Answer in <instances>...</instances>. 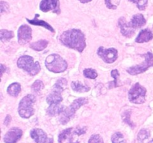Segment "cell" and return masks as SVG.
Returning a JSON list of instances; mask_svg holds the SVG:
<instances>
[{
    "mask_svg": "<svg viewBox=\"0 0 153 143\" xmlns=\"http://www.w3.org/2000/svg\"><path fill=\"white\" fill-rule=\"evenodd\" d=\"M112 143H126L123 135L120 132H116L112 135Z\"/></svg>",
    "mask_w": 153,
    "mask_h": 143,
    "instance_id": "obj_25",
    "label": "cell"
},
{
    "mask_svg": "<svg viewBox=\"0 0 153 143\" xmlns=\"http://www.w3.org/2000/svg\"><path fill=\"white\" fill-rule=\"evenodd\" d=\"M44 88V84L40 80H37L34 82V83L31 86V89L34 92H39L43 89Z\"/></svg>",
    "mask_w": 153,
    "mask_h": 143,
    "instance_id": "obj_27",
    "label": "cell"
},
{
    "mask_svg": "<svg viewBox=\"0 0 153 143\" xmlns=\"http://www.w3.org/2000/svg\"><path fill=\"white\" fill-rule=\"evenodd\" d=\"M106 7L111 10H115L119 6L120 0H105Z\"/></svg>",
    "mask_w": 153,
    "mask_h": 143,
    "instance_id": "obj_29",
    "label": "cell"
},
{
    "mask_svg": "<svg viewBox=\"0 0 153 143\" xmlns=\"http://www.w3.org/2000/svg\"><path fill=\"white\" fill-rule=\"evenodd\" d=\"M0 7H1V14H3L5 12H7L9 10V4L4 1H1L0 2Z\"/></svg>",
    "mask_w": 153,
    "mask_h": 143,
    "instance_id": "obj_33",
    "label": "cell"
},
{
    "mask_svg": "<svg viewBox=\"0 0 153 143\" xmlns=\"http://www.w3.org/2000/svg\"><path fill=\"white\" fill-rule=\"evenodd\" d=\"M88 143H104V141L99 134H94L90 137Z\"/></svg>",
    "mask_w": 153,
    "mask_h": 143,
    "instance_id": "obj_32",
    "label": "cell"
},
{
    "mask_svg": "<svg viewBox=\"0 0 153 143\" xmlns=\"http://www.w3.org/2000/svg\"><path fill=\"white\" fill-rule=\"evenodd\" d=\"M64 110L65 108L62 104H51L47 109V114L50 116H56L58 115H61Z\"/></svg>",
    "mask_w": 153,
    "mask_h": 143,
    "instance_id": "obj_18",
    "label": "cell"
},
{
    "mask_svg": "<svg viewBox=\"0 0 153 143\" xmlns=\"http://www.w3.org/2000/svg\"><path fill=\"white\" fill-rule=\"evenodd\" d=\"M36 16H35V18H34L33 19H27L26 20L28 21L30 24H31V25H38V26H43V27H44L45 28H46V29L49 30V31H50L51 32L55 33V30H54V28H52V27L51 26V25H49L48 22H45V21H43V20H40V19H37Z\"/></svg>",
    "mask_w": 153,
    "mask_h": 143,
    "instance_id": "obj_19",
    "label": "cell"
},
{
    "mask_svg": "<svg viewBox=\"0 0 153 143\" xmlns=\"http://www.w3.org/2000/svg\"><path fill=\"white\" fill-rule=\"evenodd\" d=\"M21 92V85L19 83H13L8 86L7 89V92L13 97L18 96Z\"/></svg>",
    "mask_w": 153,
    "mask_h": 143,
    "instance_id": "obj_22",
    "label": "cell"
},
{
    "mask_svg": "<svg viewBox=\"0 0 153 143\" xmlns=\"http://www.w3.org/2000/svg\"><path fill=\"white\" fill-rule=\"evenodd\" d=\"M61 44L82 53L86 47V38L81 30L70 29L64 31L60 36Z\"/></svg>",
    "mask_w": 153,
    "mask_h": 143,
    "instance_id": "obj_1",
    "label": "cell"
},
{
    "mask_svg": "<svg viewBox=\"0 0 153 143\" xmlns=\"http://www.w3.org/2000/svg\"><path fill=\"white\" fill-rule=\"evenodd\" d=\"M149 143H153V139H152V140H151V141L150 142H149Z\"/></svg>",
    "mask_w": 153,
    "mask_h": 143,
    "instance_id": "obj_38",
    "label": "cell"
},
{
    "mask_svg": "<svg viewBox=\"0 0 153 143\" xmlns=\"http://www.w3.org/2000/svg\"><path fill=\"white\" fill-rule=\"evenodd\" d=\"M111 74L112 77H114V80L113 82H110L109 83V88H113V87H117L119 86V84H118V78L120 77V73L118 72L117 69H114L112 70L111 72Z\"/></svg>",
    "mask_w": 153,
    "mask_h": 143,
    "instance_id": "obj_24",
    "label": "cell"
},
{
    "mask_svg": "<svg viewBox=\"0 0 153 143\" xmlns=\"http://www.w3.org/2000/svg\"><path fill=\"white\" fill-rule=\"evenodd\" d=\"M83 74L85 77L90 79H95L98 76L97 71L93 69H85L83 71Z\"/></svg>",
    "mask_w": 153,
    "mask_h": 143,
    "instance_id": "obj_26",
    "label": "cell"
},
{
    "mask_svg": "<svg viewBox=\"0 0 153 143\" xmlns=\"http://www.w3.org/2000/svg\"><path fill=\"white\" fill-rule=\"evenodd\" d=\"M79 1L82 3H88V2H90V1H91L92 0H79Z\"/></svg>",
    "mask_w": 153,
    "mask_h": 143,
    "instance_id": "obj_36",
    "label": "cell"
},
{
    "mask_svg": "<svg viewBox=\"0 0 153 143\" xmlns=\"http://www.w3.org/2000/svg\"><path fill=\"white\" fill-rule=\"evenodd\" d=\"M10 122H11V116H10V115H7V116H6L5 119H4V125H5V126H7V125H9V124L10 123Z\"/></svg>",
    "mask_w": 153,
    "mask_h": 143,
    "instance_id": "obj_34",
    "label": "cell"
},
{
    "mask_svg": "<svg viewBox=\"0 0 153 143\" xmlns=\"http://www.w3.org/2000/svg\"><path fill=\"white\" fill-rule=\"evenodd\" d=\"M141 56L144 57V60L138 65L131 66L127 69V72L128 74L131 75H137V74L145 72L150 67L153 66V53L148 52L147 53L142 55Z\"/></svg>",
    "mask_w": 153,
    "mask_h": 143,
    "instance_id": "obj_7",
    "label": "cell"
},
{
    "mask_svg": "<svg viewBox=\"0 0 153 143\" xmlns=\"http://www.w3.org/2000/svg\"><path fill=\"white\" fill-rule=\"evenodd\" d=\"M40 9L44 13L52 11L59 14L61 13L59 0H42L40 3Z\"/></svg>",
    "mask_w": 153,
    "mask_h": 143,
    "instance_id": "obj_11",
    "label": "cell"
},
{
    "mask_svg": "<svg viewBox=\"0 0 153 143\" xmlns=\"http://www.w3.org/2000/svg\"><path fill=\"white\" fill-rule=\"evenodd\" d=\"M146 19L144 18L143 15L142 13H137L132 16V18L130 20L129 24L134 30H136L137 28H140L142 26H143L146 24Z\"/></svg>",
    "mask_w": 153,
    "mask_h": 143,
    "instance_id": "obj_16",
    "label": "cell"
},
{
    "mask_svg": "<svg viewBox=\"0 0 153 143\" xmlns=\"http://www.w3.org/2000/svg\"><path fill=\"white\" fill-rule=\"evenodd\" d=\"M130 116H131V110H126L125 113L123 115V120L125 123L128 124L130 127H133L134 128V125L132 124V122L130 120Z\"/></svg>",
    "mask_w": 153,
    "mask_h": 143,
    "instance_id": "obj_31",
    "label": "cell"
},
{
    "mask_svg": "<svg viewBox=\"0 0 153 143\" xmlns=\"http://www.w3.org/2000/svg\"><path fill=\"white\" fill-rule=\"evenodd\" d=\"M36 98L34 95L28 94L21 99L18 107L19 115L23 119H29L34 114V104Z\"/></svg>",
    "mask_w": 153,
    "mask_h": 143,
    "instance_id": "obj_3",
    "label": "cell"
},
{
    "mask_svg": "<svg viewBox=\"0 0 153 143\" xmlns=\"http://www.w3.org/2000/svg\"><path fill=\"white\" fill-rule=\"evenodd\" d=\"M49 42L46 40H40L37 42H34V43L30 44V48L32 49L33 50L37 51V52H40L43 51V49H46L47 47Z\"/></svg>",
    "mask_w": 153,
    "mask_h": 143,
    "instance_id": "obj_21",
    "label": "cell"
},
{
    "mask_svg": "<svg viewBox=\"0 0 153 143\" xmlns=\"http://www.w3.org/2000/svg\"><path fill=\"white\" fill-rule=\"evenodd\" d=\"M45 65L49 71L54 73L64 72L67 69V63L58 54H52L46 57Z\"/></svg>",
    "mask_w": 153,
    "mask_h": 143,
    "instance_id": "obj_2",
    "label": "cell"
},
{
    "mask_svg": "<svg viewBox=\"0 0 153 143\" xmlns=\"http://www.w3.org/2000/svg\"><path fill=\"white\" fill-rule=\"evenodd\" d=\"M0 66H1V77H2V75H3V74H4V71L6 70V66H4L3 64H1Z\"/></svg>",
    "mask_w": 153,
    "mask_h": 143,
    "instance_id": "obj_35",
    "label": "cell"
},
{
    "mask_svg": "<svg viewBox=\"0 0 153 143\" xmlns=\"http://www.w3.org/2000/svg\"><path fill=\"white\" fill-rule=\"evenodd\" d=\"M150 136V133L146 129H141L137 134V139L140 142H143Z\"/></svg>",
    "mask_w": 153,
    "mask_h": 143,
    "instance_id": "obj_28",
    "label": "cell"
},
{
    "mask_svg": "<svg viewBox=\"0 0 153 143\" xmlns=\"http://www.w3.org/2000/svg\"><path fill=\"white\" fill-rule=\"evenodd\" d=\"M17 66L31 76L37 74L41 69L40 63L38 61L34 62V58L29 55L21 56L17 60Z\"/></svg>",
    "mask_w": 153,
    "mask_h": 143,
    "instance_id": "obj_4",
    "label": "cell"
},
{
    "mask_svg": "<svg viewBox=\"0 0 153 143\" xmlns=\"http://www.w3.org/2000/svg\"><path fill=\"white\" fill-rule=\"evenodd\" d=\"M118 23H119V26L120 28V31L122 34L125 37H131L135 33L136 30H134L129 22H127L124 17H120L118 20Z\"/></svg>",
    "mask_w": 153,
    "mask_h": 143,
    "instance_id": "obj_13",
    "label": "cell"
},
{
    "mask_svg": "<svg viewBox=\"0 0 153 143\" xmlns=\"http://www.w3.org/2000/svg\"><path fill=\"white\" fill-rule=\"evenodd\" d=\"M71 87L76 92H87L90 90L89 86L83 84L80 81H73L71 83Z\"/></svg>",
    "mask_w": 153,
    "mask_h": 143,
    "instance_id": "obj_20",
    "label": "cell"
},
{
    "mask_svg": "<svg viewBox=\"0 0 153 143\" xmlns=\"http://www.w3.org/2000/svg\"><path fill=\"white\" fill-rule=\"evenodd\" d=\"M18 43L20 45L27 44L32 39V31L28 25H22L18 29L17 32Z\"/></svg>",
    "mask_w": 153,
    "mask_h": 143,
    "instance_id": "obj_10",
    "label": "cell"
},
{
    "mask_svg": "<svg viewBox=\"0 0 153 143\" xmlns=\"http://www.w3.org/2000/svg\"><path fill=\"white\" fill-rule=\"evenodd\" d=\"M67 80L65 78H60L59 80H57L52 87V92L46 97V102L49 105L61 104V101H63L61 93L64 90V87L67 86Z\"/></svg>",
    "mask_w": 153,
    "mask_h": 143,
    "instance_id": "obj_6",
    "label": "cell"
},
{
    "mask_svg": "<svg viewBox=\"0 0 153 143\" xmlns=\"http://www.w3.org/2000/svg\"><path fill=\"white\" fill-rule=\"evenodd\" d=\"M14 36L13 32L11 31H8V30L1 29L0 31V40L3 43L5 42H8L10 39H12Z\"/></svg>",
    "mask_w": 153,
    "mask_h": 143,
    "instance_id": "obj_23",
    "label": "cell"
},
{
    "mask_svg": "<svg viewBox=\"0 0 153 143\" xmlns=\"http://www.w3.org/2000/svg\"><path fill=\"white\" fill-rule=\"evenodd\" d=\"M22 136V130L20 128H12L4 134V143H16Z\"/></svg>",
    "mask_w": 153,
    "mask_h": 143,
    "instance_id": "obj_12",
    "label": "cell"
},
{
    "mask_svg": "<svg viewBox=\"0 0 153 143\" xmlns=\"http://www.w3.org/2000/svg\"><path fill=\"white\" fill-rule=\"evenodd\" d=\"M146 89L139 83L133 85L128 92V99L135 104H143L146 101Z\"/></svg>",
    "mask_w": 153,
    "mask_h": 143,
    "instance_id": "obj_8",
    "label": "cell"
},
{
    "mask_svg": "<svg viewBox=\"0 0 153 143\" xmlns=\"http://www.w3.org/2000/svg\"><path fill=\"white\" fill-rule=\"evenodd\" d=\"M46 142H48V143H53V139H52V138L48 139L47 141H46Z\"/></svg>",
    "mask_w": 153,
    "mask_h": 143,
    "instance_id": "obj_37",
    "label": "cell"
},
{
    "mask_svg": "<svg viewBox=\"0 0 153 143\" xmlns=\"http://www.w3.org/2000/svg\"><path fill=\"white\" fill-rule=\"evenodd\" d=\"M129 1L135 3L137 4V8L140 10H144L147 6L148 0H128Z\"/></svg>",
    "mask_w": 153,
    "mask_h": 143,
    "instance_id": "obj_30",
    "label": "cell"
},
{
    "mask_svg": "<svg viewBox=\"0 0 153 143\" xmlns=\"http://www.w3.org/2000/svg\"><path fill=\"white\" fill-rule=\"evenodd\" d=\"M88 103V98H79L77 99L74 100L73 102L68 107L65 108L62 113L61 114V117H60V122L62 125H66L68 123L72 118L74 116L76 112L82 106L85 105V104Z\"/></svg>",
    "mask_w": 153,
    "mask_h": 143,
    "instance_id": "obj_5",
    "label": "cell"
},
{
    "mask_svg": "<svg viewBox=\"0 0 153 143\" xmlns=\"http://www.w3.org/2000/svg\"><path fill=\"white\" fill-rule=\"evenodd\" d=\"M153 39V33L152 31H150L148 28L143 29L140 31V33L137 35L136 38L135 42L137 43H147L152 40Z\"/></svg>",
    "mask_w": 153,
    "mask_h": 143,
    "instance_id": "obj_15",
    "label": "cell"
},
{
    "mask_svg": "<svg viewBox=\"0 0 153 143\" xmlns=\"http://www.w3.org/2000/svg\"><path fill=\"white\" fill-rule=\"evenodd\" d=\"M97 55L106 63H113L118 57V52L114 48L105 49L100 46L97 50Z\"/></svg>",
    "mask_w": 153,
    "mask_h": 143,
    "instance_id": "obj_9",
    "label": "cell"
},
{
    "mask_svg": "<svg viewBox=\"0 0 153 143\" xmlns=\"http://www.w3.org/2000/svg\"><path fill=\"white\" fill-rule=\"evenodd\" d=\"M73 130L72 128L64 130L58 136V143H73Z\"/></svg>",
    "mask_w": 153,
    "mask_h": 143,
    "instance_id": "obj_17",
    "label": "cell"
},
{
    "mask_svg": "<svg viewBox=\"0 0 153 143\" xmlns=\"http://www.w3.org/2000/svg\"><path fill=\"white\" fill-rule=\"evenodd\" d=\"M30 136L36 143H46L47 141V135L40 128H34L30 132Z\"/></svg>",
    "mask_w": 153,
    "mask_h": 143,
    "instance_id": "obj_14",
    "label": "cell"
}]
</instances>
